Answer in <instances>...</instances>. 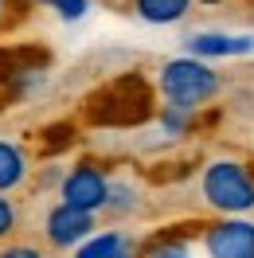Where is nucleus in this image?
<instances>
[{
  "instance_id": "obj_1",
  "label": "nucleus",
  "mask_w": 254,
  "mask_h": 258,
  "mask_svg": "<svg viewBox=\"0 0 254 258\" xmlns=\"http://www.w3.org/2000/svg\"><path fill=\"white\" fill-rule=\"evenodd\" d=\"M160 94L168 106H184L196 110L219 94V75L204 63V59H172L160 67Z\"/></svg>"
},
{
  "instance_id": "obj_2",
  "label": "nucleus",
  "mask_w": 254,
  "mask_h": 258,
  "mask_svg": "<svg viewBox=\"0 0 254 258\" xmlns=\"http://www.w3.org/2000/svg\"><path fill=\"white\" fill-rule=\"evenodd\" d=\"M200 196L207 208L223 211V215H242L254 211V180L238 161H215L204 168L200 180Z\"/></svg>"
},
{
  "instance_id": "obj_3",
  "label": "nucleus",
  "mask_w": 254,
  "mask_h": 258,
  "mask_svg": "<svg viewBox=\"0 0 254 258\" xmlns=\"http://www.w3.org/2000/svg\"><path fill=\"white\" fill-rule=\"evenodd\" d=\"M59 200L67 208H79V211H106V200H110V180L98 164L82 161L75 164L63 180H59Z\"/></svg>"
},
{
  "instance_id": "obj_4",
  "label": "nucleus",
  "mask_w": 254,
  "mask_h": 258,
  "mask_svg": "<svg viewBox=\"0 0 254 258\" xmlns=\"http://www.w3.org/2000/svg\"><path fill=\"white\" fill-rule=\"evenodd\" d=\"M200 250L204 258H254V223L227 215L219 223L204 227Z\"/></svg>"
},
{
  "instance_id": "obj_5",
  "label": "nucleus",
  "mask_w": 254,
  "mask_h": 258,
  "mask_svg": "<svg viewBox=\"0 0 254 258\" xmlns=\"http://www.w3.org/2000/svg\"><path fill=\"white\" fill-rule=\"evenodd\" d=\"M94 235V215L79 208H67V204H55L43 219V239L59 250H71V246H82V242Z\"/></svg>"
},
{
  "instance_id": "obj_6",
  "label": "nucleus",
  "mask_w": 254,
  "mask_h": 258,
  "mask_svg": "<svg viewBox=\"0 0 254 258\" xmlns=\"http://www.w3.org/2000/svg\"><path fill=\"white\" fill-rule=\"evenodd\" d=\"M192 59H235V55H250L254 35H223V32H196L184 39Z\"/></svg>"
},
{
  "instance_id": "obj_7",
  "label": "nucleus",
  "mask_w": 254,
  "mask_h": 258,
  "mask_svg": "<svg viewBox=\"0 0 254 258\" xmlns=\"http://www.w3.org/2000/svg\"><path fill=\"white\" fill-rule=\"evenodd\" d=\"M28 172H32V161H28L24 145L8 141V137H0V196L16 192L20 184L28 180Z\"/></svg>"
},
{
  "instance_id": "obj_8",
  "label": "nucleus",
  "mask_w": 254,
  "mask_h": 258,
  "mask_svg": "<svg viewBox=\"0 0 254 258\" xmlns=\"http://www.w3.org/2000/svg\"><path fill=\"white\" fill-rule=\"evenodd\" d=\"M192 8V0H133V12L145 24H176L184 20Z\"/></svg>"
},
{
  "instance_id": "obj_9",
  "label": "nucleus",
  "mask_w": 254,
  "mask_h": 258,
  "mask_svg": "<svg viewBox=\"0 0 254 258\" xmlns=\"http://www.w3.org/2000/svg\"><path fill=\"white\" fill-rule=\"evenodd\" d=\"M121 250H129V239L121 231H94L82 246H75V258H117Z\"/></svg>"
},
{
  "instance_id": "obj_10",
  "label": "nucleus",
  "mask_w": 254,
  "mask_h": 258,
  "mask_svg": "<svg viewBox=\"0 0 254 258\" xmlns=\"http://www.w3.org/2000/svg\"><path fill=\"white\" fill-rule=\"evenodd\" d=\"M141 258H204L200 242L184 239V235H160L141 250Z\"/></svg>"
},
{
  "instance_id": "obj_11",
  "label": "nucleus",
  "mask_w": 254,
  "mask_h": 258,
  "mask_svg": "<svg viewBox=\"0 0 254 258\" xmlns=\"http://www.w3.org/2000/svg\"><path fill=\"white\" fill-rule=\"evenodd\" d=\"M137 204H141V196H137V188L129 180H110V200H106L110 215H133Z\"/></svg>"
},
{
  "instance_id": "obj_12",
  "label": "nucleus",
  "mask_w": 254,
  "mask_h": 258,
  "mask_svg": "<svg viewBox=\"0 0 254 258\" xmlns=\"http://www.w3.org/2000/svg\"><path fill=\"white\" fill-rule=\"evenodd\" d=\"M160 125L168 129L172 137H184V133H188V125H192V110H184V106H164Z\"/></svg>"
},
{
  "instance_id": "obj_13",
  "label": "nucleus",
  "mask_w": 254,
  "mask_h": 258,
  "mask_svg": "<svg viewBox=\"0 0 254 258\" xmlns=\"http://www.w3.org/2000/svg\"><path fill=\"white\" fill-rule=\"evenodd\" d=\"M35 4L51 8L59 20H82V16H86V8H90V0H35Z\"/></svg>"
},
{
  "instance_id": "obj_14",
  "label": "nucleus",
  "mask_w": 254,
  "mask_h": 258,
  "mask_svg": "<svg viewBox=\"0 0 254 258\" xmlns=\"http://www.w3.org/2000/svg\"><path fill=\"white\" fill-rule=\"evenodd\" d=\"M16 223H20V211H16V204H12L8 196H0V242H4V239H12Z\"/></svg>"
},
{
  "instance_id": "obj_15",
  "label": "nucleus",
  "mask_w": 254,
  "mask_h": 258,
  "mask_svg": "<svg viewBox=\"0 0 254 258\" xmlns=\"http://www.w3.org/2000/svg\"><path fill=\"white\" fill-rule=\"evenodd\" d=\"M0 258H47V250H39L35 242H8L0 246Z\"/></svg>"
},
{
  "instance_id": "obj_16",
  "label": "nucleus",
  "mask_w": 254,
  "mask_h": 258,
  "mask_svg": "<svg viewBox=\"0 0 254 258\" xmlns=\"http://www.w3.org/2000/svg\"><path fill=\"white\" fill-rule=\"evenodd\" d=\"M8 20V0H0V24Z\"/></svg>"
},
{
  "instance_id": "obj_17",
  "label": "nucleus",
  "mask_w": 254,
  "mask_h": 258,
  "mask_svg": "<svg viewBox=\"0 0 254 258\" xmlns=\"http://www.w3.org/2000/svg\"><path fill=\"white\" fill-rule=\"evenodd\" d=\"M117 258H133V246H129V250H121V254H117Z\"/></svg>"
}]
</instances>
